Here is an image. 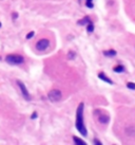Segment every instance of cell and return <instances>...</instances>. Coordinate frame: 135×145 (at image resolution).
<instances>
[{
	"label": "cell",
	"instance_id": "6da1fadb",
	"mask_svg": "<svg viewBox=\"0 0 135 145\" xmlns=\"http://www.w3.org/2000/svg\"><path fill=\"white\" fill-rule=\"evenodd\" d=\"M84 109H85V104L80 103L78 107H77V111H76V129L78 130V132L84 137L88 136V130L87 127L85 125V121H84Z\"/></svg>",
	"mask_w": 135,
	"mask_h": 145
},
{
	"label": "cell",
	"instance_id": "7a4b0ae2",
	"mask_svg": "<svg viewBox=\"0 0 135 145\" xmlns=\"http://www.w3.org/2000/svg\"><path fill=\"white\" fill-rule=\"evenodd\" d=\"M5 62L10 65H21L24 63V57L19 54H7L5 56Z\"/></svg>",
	"mask_w": 135,
	"mask_h": 145
},
{
	"label": "cell",
	"instance_id": "3957f363",
	"mask_svg": "<svg viewBox=\"0 0 135 145\" xmlns=\"http://www.w3.org/2000/svg\"><path fill=\"white\" fill-rule=\"evenodd\" d=\"M49 97V100L51 101V102H59L60 100H61L62 97V93L61 91L59 90V89H53V90H51L50 92H49L48 94Z\"/></svg>",
	"mask_w": 135,
	"mask_h": 145
},
{
	"label": "cell",
	"instance_id": "277c9868",
	"mask_svg": "<svg viewBox=\"0 0 135 145\" xmlns=\"http://www.w3.org/2000/svg\"><path fill=\"white\" fill-rule=\"evenodd\" d=\"M36 50L37 51H45L47 49L50 47V40L47 39V38H42L38 40V41L36 42Z\"/></svg>",
	"mask_w": 135,
	"mask_h": 145
},
{
	"label": "cell",
	"instance_id": "5b68a950",
	"mask_svg": "<svg viewBox=\"0 0 135 145\" xmlns=\"http://www.w3.org/2000/svg\"><path fill=\"white\" fill-rule=\"evenodd\" d=\"M17 85H18L19 87V89H20V91H21V94H22V97H24V100H27V101H30L31 100V95H30V92H28V88L25 87V85L23 83L21 82V81H17Z\"/></svg>",
	"mask_w": 135,
	"mask_h": 145
},
{
	"label": "cell",
	"instance_id": "8992f818",
	"mask_svg": "<svg viewBox=\"0 0 135 145\" xmlns=\"http://www.w3.org/2000/svg\"><path fill=\"white\" fill-rule=\"evenodd\" d=\"M98 77L101 81H103V82H106L107 84H110V85H113V81H112L111 79H109V77L106 75L103 72H99L98 73Z\"/></svg>",
	"mask_w": 135,
	"mask_h": 145
},
{
	"label": "cell",
	"instance_id": "52a82bcc",
	"mask_svg": "<svg viewBox=\"0 0 135 145\" xmlns=\"http://www.w3.org/2000/svg\"><path fill=\"white\" fill-rule=\"evenodd\" d=\"M98 121H99V123H101V124H108L109 121H110V117L106 115V114H100L98 117Z\"/></svg>",
	"mask_w": 135,
	"mask_h": 145
},
{
	"label": "cell",
	"instance_id": "ba28073f",
	"mask_svg": "<svg viewBox=\"0 0 135 145\" xmlns=\"http://www.w3.org/2000/svg\"><path fill=\"white\" fill-rule=\"evenodd\" d=\"M126 135L129 137H135V126H129L126 128Z\"/></svg>",
	"mask_w": 135,
	"mask_h": 145
},
{
	"label": "cell",
	"instance_id": "9c48e42d",
	"mask_svg": "<svg viewBox=\"0 0 135 145\" xmlns=\"http://www.w3.org/2000/svg\"><path fill=\"white\" fill-rule=\"evenodd\" d=\"M89 22H91L90 17H89V16H85L81 20H78V21H77V24H78V25H87Z\"/></svg>",
	"mask_w": 135,
	"mask_h": 145
},
{
	"label": "cell",
	"instance_id": "30bf717a",
	"mask_svg": "<svg viewBox=\"0 0 135 145\" xmlns=\"http://www.w3.org/2000/svg\"><path fill=\"white\" fill-rule=\"evenodd\" d=\"M73 141H74V143L77 144V145H85L87 144L85 141H84L82 139H80L78 137H73Z\"/></svg>",
	"mask_w": 135,
	"mask_h": 145
},
{
	"label": "cell",
	"instance_id": "8fae6325",
	"mask_svg": "<svg viewBox=\"0 0 135 145\" xmlns=\"http://www.w3.org/2000/svg\"><path fill=\"white\" fill-rule=\"evenodd\" d=\"M113 71L116 72V73H122V72H125V67L121 66V65L115 66V67L113 68Z\"/></svg>",
	"mask_w": 135,
	"mask_h": 145
},
{
	"label": "cell",
	"instance_id": "7c38bea8",
	"mask_svg": "<svg viewBox=\"0 0 135 145\" xmlns=\"http://www.w3.org/2000/svg\"><path fill=\"white\" fill-rule=\"evenodd\" d=\"M103 54L106 56H109V57H113L116 55V51L115 50H108V51H103Z\"/></svg>",
	"mask_w": 135,
	"mask_h": 145
},
{
	"label": "cell",
	"instance_id": "4fadbf2b",
	"mask_svg": "<svg viewBox=\"0 0 135 145\" xmlns=\"http://www.w3.org/2000/svg\"><path fill=\"white\" fill-rule=\"evenodd\" d=\"M87 32L88 33H93L94 32V24L92 22H89L87 24Z\"/></svg>",
	"mask_w": 135,
	"mask_h": 145
},
{
	"label": "cell",
	"instance_id": "5bb4252c",
	"mask_svg": "<svg viewBox=\"0 0 135 145\" xmlns=\"http://www.w3.org/2000/svg\"><path fill=\"white\" fill-rule=\"evenodd\" d=\"M76 57V53H75V51H69V53H68V59H74Z\"/></svg>",
	"mask_w": 135,
	"mask_h": 145
},
{
	"label": "cell",
	"instance_id": "9a60e30c",
	"mask_svg": "<svg viewBox=\"0 0 135 145\" xmlns=\"http://www.w3.org/2000/svg\"><path fill=\"white\" fill-rule=\"evenodd\" d=\"M127 87L131 90H135V83H132V82H129L127 83Z\"/></svg>",
	"mask_w": 135,
	"mask_h": 145
},
{
	"label": "cell",
	"instance_id": "2e32d148",
	"mask_svg": "<svg viewBox=\"0 0 135 145\" xmlns=\"http://www.w3.org/2000/svg\"><path fill=\"white\" fill-rule=\"evenodd\" d=\"M85 5H87L88 8H94L93 0H87V3H85Z\"/></svg>",
	"mask_w": 135,
	"mask_h": 145
},
{
	"label": "cell",
	"instance_id": "e0dca14e",
	"mask_svg": "<svg viewBox=\"0 0 135 145\" xmlns=\"http://www.w3.org/2000/svg\"><path fill=\"white\" fill-rule=\"evenodd\" d=\"M34 35H35V32H33V31L30 32V33L27 35V39H31L32 37H34Z\"/></svg>",
	"mask_w": 135,
	"mask_h": 145
},
{
	"label": "cell",
	"instance_id": "ac0fdd59",
	"mask_svg": "<svg viewBox=\"0 0 135 145\" xmlns=\"http://www.w3.org/2000/svg\"><path fill=\"white\" fill-rule=\"evenodd\" d=\"M93 143H94V144H97V145H102L101 142H100V141L98 140V139H96V138L93 140Z\"/></svg>",
	"mask_w": 135,
	"mask_h": 145
},
{
	"label": "cell",
	"instance_id": "d6986e66",
	"mask_svg": "<svg viewBox=\"0 0 135 145\" xmlns=\"http://www.w3.org/2000/svg\"><path fill=\"white\" fill-rule=\"evenodd\" d=\"M12 18L15 20V19H17L18 18V13H16V12H14L13 14H12Z\"/></svg>",
	"mask_w": 135,
	"mask_h": 145
},
{
	"label": "cell",
	"instance_id": "ffe728a7",
	"mask_svg": "<svg viewBox=\"0 0 135 145\" xmlns=\"http://www.w3.org/2000/svg\"><path fill=\"white\" fill-rule=\"evenodd\" d=\"M37 118V112L35 111V112H33V114H32V117H31V119H33V120H34V119H36Z\"/></svg>",
	"mask_w": 135,
	"mask_h": 145
},
{
	"label": "cell",
	"instance_id": "44dd1931",
	"mask_svg": "<svg viewBox=\"0 0 135 145\" xmlns=\"http://www.w3.org/2000/svg\"><path fill=\"white\" fill-rule=\"evenodd\" d=\"M0 28H1V22H0Z\"/></svg>",
	"mask_w": 135,
	"mask_h": 145
},
{
	"label": "cell",
	"instance_id": "7402d4cb",
	"mask_svg": "<svg viewBox=\"0 0 135 145\" xmlns=\"http://www.w3.org/2000/svg\"><path fill=\"white\" fill-rule=\"evenodd\" d=\"M0 59H1V56H0Z\"/></svg>",
	"mask_w": 135,
	"mask_h": 145
}]
</instances>
